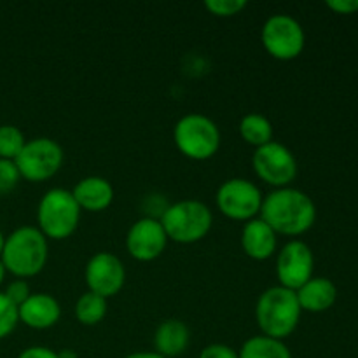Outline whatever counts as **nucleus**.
Here are the masks:
<instances>
[{"label": "nucleus", "mask_w": 358, "mask_h": 358, "mask_svg": "<svg viewBox=\"0 0 358 358\" xmlns=\"http://www.w3.org/2000/svg\"><path fill=\"white\" fill-rule=\"evenodd\" d=\"M261 219L276 234L301 236L313 227L317 206L313 199L299 189H275L262 199Z\"/></svg>", "instance_id": "1"}, {"label": "nucleus", "mask_w": 358, "mask_h": 358, "mask_svg": "<svg viewBox=\"0 0 358 358\" xmlns=\"http://www.w3.org/2000/svg\"><path fill=\"white\" fill-rule=\"evenodd\" d=\"M48 238L31 226L17 227L3 241L2 261L6 271L24 280L38 275L48 262Z\"/></svg>", "instance_id": "2"}, {"label": "nucleus", "mask_w": 358, "mask_h": 358, "mask_svg": "<svg viewBox=\"0 0 358 358\" xmlns=\"http://www.w3.org/2000/svg\"><path fill=\"white\" fill-rule=\"evenodd\" d=\"M301 313L303 310L296 292L282 285L264 290L255 304V320L262 336L280 341L294 334L299 325Z\"/></svg>", "instance_id": "3"}, {"label": "nucleus", "mask_w": 358, "mask_h": 358, "mask_svg": "<svg viewBox=\"0 0 358 358\" xmlns=\"http://www.w3.org/2000/svg\"><path fill=\"white\" fill-rule=\"evenodd\" d=\"M168 240L189 245L201 241L210 233L213 213L198 199H184L166 206L159 219Z\"/></svg>", "instance_id": "4"}, {"label": "nucleus", "mask_w": 358, "mask_h": 358, "mask_svg": "<svg viewBox=\"0 0 358 358\" xmlns=\"http://www.w3.org/2000/svg\"><path fill=\"white\" fill-rule=\"evenodd\" d=\"M80 220V208L73 199L72 191L49 189L37 206V229L48 240H66L76 233Z\"/></svg>", "instance_id": "5"}, {"label": "nucleus", "mask_w": 358, "mask_h": 358, "mask_svg": "<svg viewBox=\"0 0 358 358\" xmlns=\"http://www.w3.org/2000/svg\"><path fill=\"white\" fill-rule=\"evenodd\" d=\"M175 145L189 159H210L220 149V129L203 114H187L175 124Z\"/></svg>", "instance_id": "6"}, {"label": "nucleus", "mask_w": 358, "mask_h": 358, "mask_svg": "<svg viewBox=\"0 0 358 358\" xmlns=\"http://www.w3.org/2000/svg\"><path fill=\"white\" fill-rule=\"evenodd\" d=\"M21 178L44 182L55 177L63 164V149L56 140L48 136L28 140L14 159Z\"/></svg>", "instance_id": "7"}, {"label": "nucleus", "mask_w": 358, "mask_h": 358, "mask_svg": "<svg viewBox=\"0 0 358 358\" xmlns=\"http://www.w3.org/2000/svg\"><path fill=\"white\" fill-rule=\"evenodd\" d=\"M262 45L276 59L289 62L303 52L306 35L297 20L289 14L271 16L262 27Z\"/></svg>", "instance_id": "8"}, {"label": "nucleus", "mask_w": 358, "mask_h": 358, "mask_svg": "<svg viewBox=\"0 0 358 358\" xmlns=\"http://www.w3.org/2000/svg\"><path fill=\"white\" fill-rule=\"evenodd\" d=\"M262 199L261 189L247 178H229L220 185L215 196L220 212L227 219L241 222H248L261 213Z\"/></svg>", "instance_id": "9"}, {"label": "nucleus", "mask_w": 358, "mask_h": 358, "mask_svg": "<svg viewBox=\"0 0 358 358\" xmlns=\"http://www.w3.org/2000/svg\"><path fill=\"white\" fill-rule=\"evenodd\" d=\"M252 164L257 177L276 189L290 187V182L297 177V159L294 152L275 140L255 149Z\"/></svg>", "instance_id": "10"}, {"label": "nucleus", "mask_w": 358, "mask_h": 358, "mask_svg": "<svg viewBox=\"0 0 358 358\" xmlns=\"http://www.w3.org/2000/svg\"><path fill=\"white\" fill-rule=\"evenodd\" d=\"M313 252L301 240L289 241L276 257V276L280 285L294 292L313 278Z\"/></svg>", "instance_id": "11"}, {"label": "nucleus", "mask_w": 358, "mask_h": 358, "mask_svg": "<svg viewBox=\"0 0 358 358\" xmlns=\"http://www.w3.org/2000/svg\"><path fill=\"white\" fill-rule=\"evenodd\" d=\"M84 278H86L90 292L108 299V297L117 296L124 287L126 269L117 255L98 252L87 261Z\"/></svg>", "instance_id": "12"}, {"label": "nucleus", "mask_w": 358, "mask_h": 358, "mask_svg": "<svg viewBox=\"0 0 358 358\" xmlns=\"http://www.w3.org/2000/svg\"><path fill=\"white\" fill-rule=\"evenodd\" d=\"M168 236L159 219L143 217L129 227L126 234V248L129 255L140 262L156 261L166 250Z\"/></svg>", "instance_id": "13"}, {"label": "nucleus", "mask_w": 358, "mask_h": 358, "mask_svg": "<svg viewBox=\"0 0 358 358\" xmlns=\"http://www.w3.org/2000/svg\"><path fill=\"white\" fill-rule=\"evenodd\" d=\"M17 317H20V322H23L30 329L44 331L58 324L62 317V306L49 294H30V297L17 308Z\"/></svg>", "instance_id": "14"}, {"label": "nucleus", "mask_w": 358, "mask_h": 358, "mask_svg": "<svg viewBox=\"0 0 358 358\" xmlns=\"http://www.w3.org/2000/svg\"><path fill=\"white\" fill-rule=\"evenodd\" d=\"M276 245H278V234L261 217L245 222L241 231V247L248 257L254 261H268L275 255Z\"/></svg>", "instance_id": "15"}, {"label": "nucleus", "mask_w": 358, "mask_h": 358, "mask_svg": "<svg viewBox=\"0 0 358 358\" xmlns=\"http://www.w3.org/2000/svg\"><path fill=\"white\" fill-rule=\"evenodd\" d=\"M72 196L80 210L86 212H103L114 201V187L103 177H86L76 184Z\"/></svg>", "instance_id": "16"}, {"label": "nucleus", "mask_w": 358, "mask_h": 358, "mask_svg": "<svg viewBox=\"0 0 358 358\" xmlns=\"http://www.w3.org/2000/svg\"><path fill=\"white\" fill-rule=\"evenodd\" d=\"M296 296L303 311L324 313L329 308L334 306L336 299H338V289L329 278L313 276L299 290H296Z\"/></svg>", "instance_id": "17"}, {"label": "nucleus", "mask_w": 358, "mask_h": 358, "mask_svg": "<svg viewBox=\"0 0 358 358\" xmlns=\"http://www.w3.org/2000/svg\"><path fill=\"white\" fill-rule=\"evenodd\" d=\"M189 341H191L189 327L177 318L161 322L154 332V350L164 358L182 355L187 350Z\"/></svg>", "instance_id": "18"}, {"label": "nucleus", "mask_w": 358, "mask_h": 358, "mask_svg": "<svg viewBox=\"0 0 358 358\" xmlns=\"http://www.w3.org/2000/svg\"><path fill=\"white\" fill-rule=\"evenodd\" d=\"M238 358H292V353L280 339L254 336L241 345Z\"/></svg>", "instance_id": "19"}, {"label": "nucleus", "mask_w": 358, "mask_h": 358, "mask_svg": "<svg viewBox=\"0 0 358 358\" xmlns=\"http://www.w3.org/2000/svg\"><path fill=\"white\" fill-rule=\"evenodd\" d=\"M240 135L255 149L273 142V124L262 114H247L240 121Z\"/></svg>", "instance_id": "20"}, {"label": "nucleus", "mask_w": 358, "mask_h": 358, "mask_svg": "<svg viewBox=\"0 0 358 358\" xmlns=\"http://www.w3.org/2000/svg\"><path fill=\"white\" fill-rule=\"evenodd\" d=\"M73 311H76V318L80 324L90 325L91 327V325L100 324L105 318V315H107V299L87 290L86 294H83V296L77 299Z\"/></svg>", "instance_id": "21"}, {"label": "nucleus", "mask_w": 358, "mask_h": 358, "mask_svg": "<svg viewBox=\"0 0 358 358\" xmlns=\"http://www.w3.org/2000/svg\"><path fill=\"white\" fill-rule=\"evenodd\" d=\"M23 131L13 124L0 126V159L14 161L24 147Z\"/></svg>", "instance_id": "22"}, {"label": "nucleus", "mask_w": 358, "mask_h": 358, "mask_svg": "<svg viewBox=\"0 0 358 358\" xmlns=\"http://www.w3.org/2000/svg\"><path fill=\"white\" fill-rule=\"evenodd\" d=\"M17 322V306L7 299L6 294L0 292V339H6L16 329Z\"/></svg>", "instance_id": "23"}, {"label": "nucleus", "mask_w": 358, "mask_h": 358, "mask_svg": "<svg viewBox=\"0 0 358 358\" xmlns=\"http://www.w3.org/2000/svg\"><path fill=\"white\" fill-rule=\"evenodd\" d=\"M20 178L21 175L14 161L0 159V196L9 194L10 191H14Z\"/></svg>", "instance_id": "24"}, {"label": "nucleus", "mask_w": 358, "mask_h": 358, "mask_svg": "<svg viewBox=\"0 0 358 358\" xmlns=\"http://www.w3.org/2000/svg\"><path fill=\"white\" fill-rule=\"evenodd\" d=\"M247 2L243 0H206L205 7L215 16H234V14L240 13L241 9H245Z\"/></svg>", "instance_id": "25"}, {"label": "nucleus", "mask_w": 358, "mask_h": 358, "mask_svg": "<svg viewBox=\"0 0 358 358\" xmlns=\"http://www.w3.org/2000/svg\"><path fill=\"white\" fill-rule=\"evenodd\" d=\"M6 297L7 299L10 301V303L14 304V306H17L20 308L21 304L24 303V301L28 299V297H30V287H28V283L24 282V280H14V282H10L9 285H7V289H6Z\"/></svg>", "instance_id": "26"}, {"label": "nucleus", "mask_w": 358, "mask_h": 358, "mask_svg": "<svg viewBox=\"0 0 358 358\" xmlns=\"http://www.w3.org/2000/svg\"><path fill=\"white\" fill-rule=\"evenodd\" d=\"M199 358H238V352L231 346L222 345V343H213V345L205 346L201 350Z\"/></svg>", "instance_id": "27"}, {"label": "nucleus", "mask_w": 358, "mask_h": 358, "mask_svg": "<svg viewBox=\"0 0 358 358\" xmlns=\"http://www.w3.org/2000/svg\"><path fill=\"white\" fill-rule=\"evenodd\" d=\"M17 358H59L55 350L48 348V346H30V348L23 350Z\"/></svg>", "instance_id": "28"}, {"label": "nucleus", "mask_w": 358, "mask_h": 358, "mask_svg": "<svg viewBox=\"0 0 358 358\" xmlns=\"http://www.w3.org/2000/svg\"><path fill=\"white\" fill-rule=\"evenodd\" d=\"M327 7L338 14H353L358 10V0H329Z\"/></svg>", "instance_id": "29"}, {"label": "nucleus", "mask_w": 358, "mask_h": 358, "mask_svg": "<svg viewBox=\"0 0 358 358\" xmlns=\"http://www.w3.org/2000/svg\"><path fill=\"white\" fill-rule=\"evenodd\" d=\"M124 358H164V357H161L159 353H156V352H135Z\"/></svg>", "instance_id": "30"}, {"label": "nucleus", "mask_w": 358, "mask_h": 358, "mask_svg": "<svg viewBox=\"0 0 358 358\" xmlns=\"http://www.w3.org/2000/svg\"><path fill=\"white\" fill-rule=\"evenodd\" d=\"M59 358H79L77 357V353L73 352V350H63V352L58 353Z\"/></svg>", "instance_id": "31"}, {"label": "nucleus", "mask_w": 358, "mask_h": 358, "mask_svg": "<svg viewBox=\"0 0 358 358\" xmlns=\"http://www.w3.org/2000/svg\"><path fill=\"white\" fill-rule=\"evenodd\" d=\"M6 268H3V264H2V261H0V285H2V282H3V278H6Z\"/></svg>", "instance_id": "32"}, {"label": "nucleus", "mask_w": 358, "mask_h": 358, "mask_svg": "<svg viewBox=\"0 0 358 358\" xmlns=\"http://www.w3.org/2000/svg\"><path fill=\"white\" fill-rule=\"evenodd\" d=\"M3 241H6V236L2 234V231H0V254H2V248H3Z\"/></svg>", "instance_id": "33"}]
</instances>
